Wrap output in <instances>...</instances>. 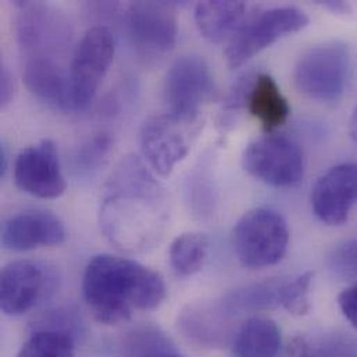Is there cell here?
I'll return each instance as SVG.
<instances>
[{"instance_id":"7402d4cb","label":"cell","mask_w":357,"mask_h":357,"mask_svg":"<svg viewBox=\"0 0 357 357\" xmlns=\"http://www.w3.org/2000/svg\"><path fill=\"white\" fill-rule=\"evenodd\" d=\"M210 241L204 234L186 232L170 246V266L179 277H190L202 270L208 255Z\"/></svg>"},{"instance_id":"f546056e","label":"cell","mask_w":357,"mask_h":357,"mask_svg":"<svg viewBox=\"0 0 357 357\" xmlns=\"http://www.w3.org/2000/svg\"><path fill=\"white\" fill-rule=\"evenodd\" d=\"M338 306L344 317L357 328V284L348 287L338 295Z\"/></svg>"},{"instance_id":"2e32d148","label":"cell","mask_w":357,"mask_h":357,"mask_svg":"<svg viewBox=\"0 0 357 357\" xmlns=\"http://www.w3.org/2000/svg\"><path fill=\"white\" fill-rule=\"evenodd\" d=\"M221 301L189 305L179 316V330L188 342L206 349L232 344L238 327Z\"/></svg>"},{"instance_id":"277c9868","label":"cell","mask_w":357,"mask_h":357,"mask_svg":"<svg viewBox=\"0 0 357 357\" xmlns=\"http://www.w3.org/2000/svg\"><path fill=\"white\" fill-rule=\"evenodd\" d=\"M232 238L239 261L256 270L282 260L289 245V229L278 211L257 207L238 220Z\"/></svg>"},{"instance_id":"4dcf8cb0","label":"cell","mask_w":357,"mask_h":357,"mask_svg":"<svg viewBox=\"0 0 357 357\" xmlns=\"http://www.w3.org/2000/svg\"><path fill=\"white\" fill-rule=\"evenodd\" d=\"M14 92H15L14 78L6 67H1V71H0V103H1V106H6L7 103L11 102V99L14 98Z\"/></svg>"},{"instance_id":"ffe728a7","label":"cell","mask_w":357,"mask_h":357,"mask_svg":"<svg viewBox=\"0 0 357 357\" xmlns=\"http://www.w3.org/2000/svg\"><path fill=\"white\" fill-rule=\"evenodd\" d=\"M281 342V330L275 321L253 316L238 327L232 352L235 357H278Z\"/></svg>"},{"instance_id":"8fae6325","label":"cell","mask_w":357,"mask_h":357,"mask_svg":"<svg viewBox=\"0 0 357 357\" xmlns=\"http://www.w3.org/2000/svg\"><path fill=\"white\" fill-rule=\"evenodd\" d=\"M57 275L45 263L18 260L3 267L0 274V307L6 316H22L49 298Z\"/></svg>"},{"instance_id":"3957f363","label":"cell","mask_w":357,"mask_h":357,"mask_svg":"<svg viewBox=\"0 0 357 357\" xmlns=\"http://www.w3.org/2000/svg\"><path fill=\"white\" fill-rule=\"evenodd\" d=\"M15 35L26 59L63 60L73 26L59 7L42 1H17Z\"/></svg>"},{"instance_id":"5bb4252c","label":"cell","mask_w":357,"mask_h":357,"mask_svg":"<svg viewBox=\"0 0 357 357\" xmlns=\"http://www.w3.org/2000/svg\"><path fill=\"white\" fill-rule=\"evenodd\" d=\"M357 203V163H344L324 173L312 189V207L327 225H342Z\"/></svg>"},{"instance_id":"9c48e42d","label":"cell","mask_w":357,"mask_h":357,"mask_svg":"<svg viewBox=\"0 0 357 357\" xmlns=\"http://www.w3.org/2000/svg\"><path fill=\"white\" fill-rule=\"evenodd\" d=\"M242 163L252 177L275 188L298 183L305 172L301 148L292 139L277 134L253 141L245 149Z\"/></svg>"},{"instance_id":"d6a6232c","label":"cell","mask_w":357,"mask_h":357,"mask_svg":"<svg viewBox=\"0 0 357 357\" xmlns=\"http://www.w3.org/2000/svg\"><path fill=\"white\" fill-rule=\"evenodd\" d=\"M326 8L331 10L335 14H348L351 11V6L345 1H334V0H328V1H323L321 3Z\"/></svg>"},{"instance_id":"f1b7e54d","label":"cell","mask_w":357,"mask_h":357,"mask_svg":"<svg viewBox=\"0 0 357 357\" xmlns=\"http://www.w3.org/2000/svg\"><path fill=\"white\" fill-rule=\"evenodd\" d=\"M256 75L245 74L238 79V82L232 86L229 93L227 95V99L222 105V113H221V126L232 124L234 120H236V114L246 107L248 105V96L252 88V84L255 81Z\"/></svg>"},{"instance_id":"44dd1931","label":"cell","mask_w":357,"mask_h":357,"mask_svg":"<svg viewBox=\"0 0 357 357\" xmlns=\"http://www.w3.org/2000/svg\"><path fill=\"white\" fill-rule=\"evenodd\" d=\"M281 282L266 281L256 285L235 289L221 298L222 306L234 316H242L246 313H256L271 309L278 305V288Z\"/></svg>"},{"instance_id":"1f68e13d","label":"cell","mask_w":357,"mask_h":357,"mask_svg":"<svg viewBox=\"0 0 357 357\" xmlns=\"http://www.w3.org/2000/svg\"><path fill=\"white\" fill-rule=\"evenodd\" d=\"M280 357H309V342L305 337H295L280 352Z\"/></svg>"},{"instance_id":"4316f807","label":"cell","mask_w":357,"mask_h":357,"mask_svg":"<svg viewBox=\"0 0 357 357\" xmlns=\"http://www.w3.org/2000/svg\"><path fill=\"white\" fill-rule=\"evenodd\" d=\"M309 357H357V340L344 333L326 334L309 344Z\"/></svg>"},{"instance_id":"83f0119b","label":"cell","mask_w":357,"mask_h":357,"mask_svg":"<svg viewBox=\"0 0 357 357\" xmlns=\"http://www.w3.org/2000/svg\"><path fill=\"white\" fill-rule=\"evenodd\" d=\"M330 268L342 280L357 281V236L334 249L330 256Z\"/></svg>"},{"instance_id":"e575fe53","label":"cell","mask_w":357,"mask_h":357,"mask_svg":"<svg viewBox=\"0 0 357 357\" xmlns=\"http://www.w3.org/2000/svg\"><path fill=\"white\" fill-rule=\"evenodd\" d=\"M349 134H351V138L357 144V106L349 120Z\"/></svg>"},{"instance_id":"d590c367","label":"cell","mask_w":357,"mask_h":357,"mask_svg":"<svg viewBox=\"0 0 357 357\" xmlns=\"http://www.w3.org/2000/svg\"><path fill=\"white\" fill-rule=\"evenodd\" d=\"M159 357H185L182 356L181 354H178L176 349H174V345L172 348H169L167 351H165L162 355Z\"/></svg>"},{"instance_id":"e0dca14e","label":"cell","mask_w":357,"mask_h":357,"mask_svg":"<svg viewBox=\"0 0 357 357\" xmlns=\"http://www.w3.org/2000/svg\"><path fill=\"white\" fill-rule=\"evenodd\" d=\"M24 82L31 93L60 110H75L70 71L63 60L25 59Z\"/></svg>"},{"instance_id":"52a82bcc","label":"cell","mask_w":357,"mask_h":357,"mask_svg":"<svg viewBox=\"0 0 357 357\" xmlns=\"http://www.w3.org/2000/svg\"><path fill=\"white\" fill-rule=\"evenodd\" d=\"M114 57V39L105 25L86 31L70 64V82L74 109L82 110L93 100Z\"/></svg>"},{"instance_id":"9a60e30c","label":"cell","mask_w":357,"mask_h":357,"mask_svg":"<svg viewBox=\"0 0 357 357\" xmlns=\"http://www.w3.org/2000/svg\"><path fill=\"white\" fill-rule=\"evenodd\" d=\"M66 241V229L59 217L45 210H28L11 215L1 228V243L14 252L59 246Z\"/></svg>"},{"instance_id":"cb8c5ba5","label":"cell","mask_w":357,"mask_h":357,"mask_svg":"<svg viewBox=\"0 0 357 357\" xmlns=\"http://www.w3.org/2000/svg\"><path fill=\"white\" fill-rule=\"evenodd\" d=\"M314 278L313 271H306L291 281L281 282L278 288V306L294 317H303L310 312V287Z\"/></svg>"},{"instance_id":"6da1fadb","label":"cell","mask_w":357,"mask_h":357,"mask_svg":"<svg viewBox=\"0 0 357 357\" xmlns=\"http://www.w3.org/2000/svg\"><path fill=\"white\" fill-rule=\"evenodd\" d=\"M167 218L162 183L139 158H124L105 186L100 228L106 238L121 250L145 252L159 243Z\"/></svg>"},{"instance_id":"d4e9b609","label":"cell","mask_w":357,"mask_h":357,"mask_svg":"<svg viewBox=\"0 0 357 357\" xmlns=\"http://www.w3.org/2000/svg\"><path fill=\"white\" fill-rule=\"evenodd\" d=\"M113 146V138L107 132H99L78 146L73 156V166L79 174H92L107 160Z\"/></svg>"},{"instance_id":"5b68a950","label":"cell","mask_w":357,"mask_h":357,"mask_svg":"<svg viewBox=\"0 0 357 357\" xmlns=\"http://www.w3.org/2000/svg\"><path fill=\"white\" fill-rule=\"evenodd\" d=\"M351 53L342 42H327L306 50L294 68L296 89L314 100H338L347 88Z\"/></svg>"},{"instance_id":"603a6c76","label":"cell","mask_w":357,"mask_h":357,"mask_svg":"<svg viewBox=\"0 0 357 357\" xmlns=\"http://www.w3.org/2000/svg\"><path fill=\"white\" fill-rule=\"evenodd\" d=\"M17 357H75L74 342L67 331L42 328L29 337Z\"/></svg>"},{"instance_id":"7c38bea8","label":"cell","mask_w":357,"mask_h":357,"mask_svg":"<svg viewBox=\"0 0 357 357\" xmlns=\"http://www.w3.org/2000/svg\"><path fill=\"white\" fill-rule=\"evenodd\" d=\"M15 185L36 197L56 199L66 192L56 145L43 139L36 145L25 148L14 163Z\"/></svg>"},{"instance_id":"484cf974","label":"cell","mask_w":357,"mask_h":357,"mask_svg":"<svg viewBox=\"0 0 357 357\" xmlns=\"http://www.w3.org/2000/svg\"><path fill=\"white\" fill-rule=\"evenodd\" d=\"M172 341L156 328H142L131 334L124 354L126 357H159L165 351L172 348Z\"/></svg>"},{"instance_id":"7a4b0ae2","label":"cell","mask_w":357,"mask_h":357,"mask_svg":"<svg viewBox=\"0 0 357 357\" xmlns=\"http://www.w3.org/2000/svg\"><path fill=\"white\" fill-rule=\"evenodd\" d=\"M84 299L106 326L131 319L134 310H153L167 295L163 277L141 263L109 253L95 256L82 281Z\"/></svg>"},{"instance_id":"8992f818","label":"cell","mask_w":357,"mask_h":357,"mask_svg":"<svg viewBox=\"0 0 357 357\" xmlns=\"http://www.w3.org/2000/svg\"><path fill=\"white\" fill-rule=\"evenodd\" d=\"M215 95V82L208 64L200 56H182L170 67L165 98L169 114L192 124L204 103Z\"/></svg>"},{"instance_id":"4fadbf2b","label":"cell","mask_w":357,"mask_h":357,"mask_svg":"<svg viewBox=\"0 0 357 357\" xmlns=\"http://www.w3.org/2000/svg\"><path fill=\"white\" fill-rule=\"evenodd\" d=\"M189 126L172 114L148 119L139 132L141 149L151 167L160 176H169L189 152L185 127Z\"/></svg>"},{"instance_id":"836d02e7","label":"cell","mask_w":357,"mask_h":357,"mask_svg":"<svg viewBox=\"0 0 357 357\" xmlns=\"http://www.w3.org/2000/svg\"><path fill=\"white\" fill-rule=\"evenodd\" d=\"M7 166H8V153H7L6 145L1 144V146H0V176L6 174Z\"/></svg>"},{"instance_id":"d6986e66","label":"cell","mask_w":357,"mask_h":357,"mask_svg":"<svg viewBox=\"0 0 357 357\" xmlns=\"http://www.w3.org/2000/svg\"><path fill=\"white\" fill-rule=\"evenodd\" d=\"M246 106L267 132H273L285 124L291 114L288 100L268 74H256Z\"/></svg>"},{"instance_id":"ba28073f","label":"cell","mask_w":357,"mask_h":357,"mask_svg":"<svg viewBox=\"0 0 357 357\" xmlns=\"http://www.w3.org/2000/svg\"><path fill=\"white\" fill-rule=\"evenodd\" d=\"M309 24V17L296 7H275L243 24L231 39L225 59L231 68H238L280 38L299 32Z\"/></svg>"},{"instance_id":"ac0fdd59","label":"cell","mask_w":357,"mask_h":357,"mask_svg":"<svg viewBox=\"0 0 357 357\" xmlns=\"http://www.w3.org/2000/svg\"><path fill=\"white\" fill-rule=\"evenodd\" d=\"M246 10L243 1H200L195 7V22L203 38L222 42L242 28Z\"/></svg>"},{"instance_id":"30bf717a","label":"cell","mask_w":357,"mask_h":357,"mask_svg":"<svg viewBox=\"0 0 357 357\" xmlns=\"http://www.w3.org/2000/svg\"><path fill=\"white\" fill-rule=\"evenodd\" d=\"M126 25L135 52L148 60L165 57L177 43V21L170 3L134 1L127 8Z\"/></svg>"}]
</instances>
